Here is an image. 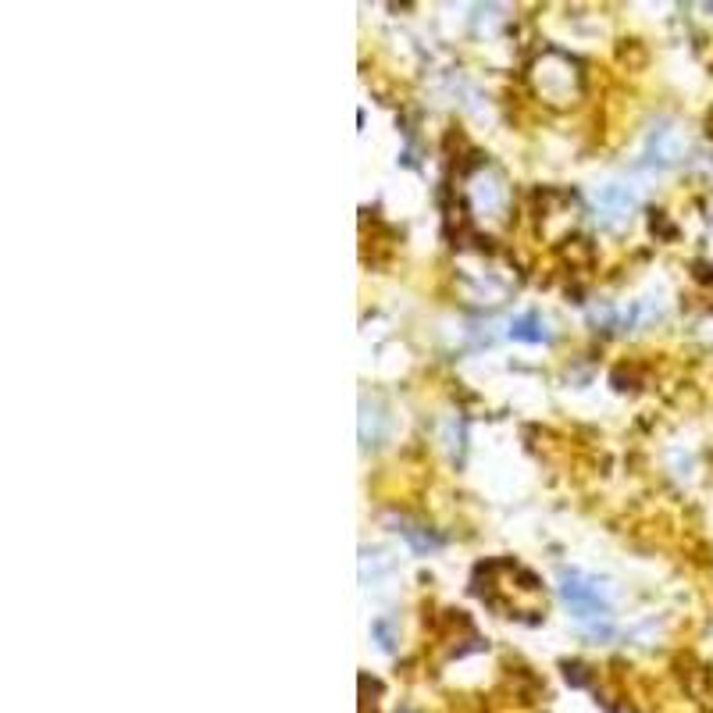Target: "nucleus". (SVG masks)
Listing matches in <instances>:
<instances>
[{
  "label": "nucleus",
  "instance_id": "obj_4",
  "mask_svg": "<svg viewBox=\"0 0 713 713\" xmlns=\"http://www.w3.org/2000/svg\"><path fill=\"white\" fill-rule=\"evenodd\" d=\"M510 336H514V339H525V343H539V339H546V332H539V318H535V314H525V318H517V321H514Z\"/></svg>",
  "mask_w": 713,
  "mask_h": 713
},
{
  "label": "nucleus",
  "instance_id": "obj_1",
  "mask_svg": "<svg viewBox=\"0 0 713 713\" xmlns=\"http://www.w3.org/2000/svg\"><path fill=\"white\" fill-rule=\"evenodd\" d=\"M564 599L567 607L574 610V617H603V596H599L596 582H582L578 574H564Z\"/></svg>",
  "mask_w": 713,
  "mask_h": 713
},
{
  "label": "nucleus",
  "instance_id": "obj_2",
  "mask_svg": "<svg viewBox=\"0 0 713 713\" xmlns=\"http://www.w3.org/2000/svg\"><path fill=\"white\" fill-rule=\"evenodd\" d=\"M678 154H681V140L674 129L664 125V129H656L653 136H649V150H646L649 164H671V161H678Z\"/></svg>",
  "mask_w": 713,
  "mask_h": 713
},
{
  "label": "nucleus",
  "instance_id": "obj_3",
  "mask_svg": "<svg viewBox=\"0 0 713 713\" xmlns=\"http://www.w3.org/2000/svg\"><path fill=\"white\" fill-rule=\"evenodd\" d=\"M599 207H603V218H607V222H621L624 214L632 211V193L621 186L599 189Z\"/></svg>",
  "mask_w": 713,
  "mask_h": 713
}]
</instances>
